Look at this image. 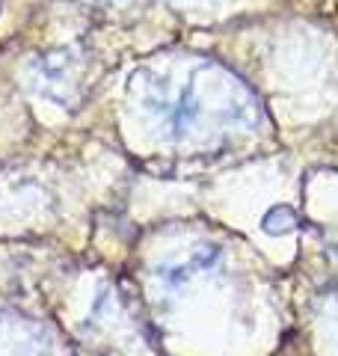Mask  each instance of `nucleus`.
Returning <instances> with one entry per match:
<instances>
[{
    "mask_svg": "<svg viewBox=\"0 0 338 356\" xmlns=\"http://www.w3.org/2000/svg\"><path fill=\"white\" fill-rule=\"evenodd\" d=\"M199 116V102H196V92L193 86H184L182 95H178V102L172 107V113H169V125H172V137H182V134L193 125V119Z\"/></svg>",
    "mask_w": 338,
    "mask_h": 356,
    "instance_id": "obj_2",
    "label": "nucleus"
},
{
    "mask_svg": "<svg viewBox=\"0 0 338 356\" xmlns=\"http://www.w3.org/2000/svg\"><path fill=\"white\" fill-rule=\"evenodd\" d=\"M0 356H48V348L30 327H15L13 332L0 327Z\"/></svg>",
    "mask_w": 338,
    "mask_h": 356,
    "instance_id": "obj_1",
    "label": "nucleus"
}]
</instances>
